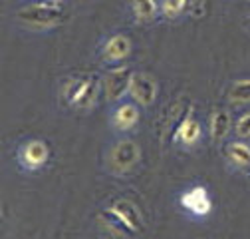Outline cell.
I'll use <instances>...</instances> for the list:
<instances>
[{"label": "cell", "mask_w": 250, "mask_h": 239, "mask_svg": "<svg viewBox=\"0 0 250 239\" xmlns=\"http://www.w3.org/2000/svg\"><path fill=\"white\" fill-rule=\"evenodd\" d=\"M16 18L30 28H52L64 20V12L58 4L40 2V4H28L16 12Z\"/></svg>", "instance_id": "cell-1"}, {"label": "cell", "mask_w": 250, "mask_h": 239, "mask_svg": "<svg viewBox=\"0 0 250 239\" xmlns=\"http://www.w3.org/2000/svg\"><path fill=\"white\" fill-rule=\"evenodd\" d=\"M141 160V147L133 140H121L109 154V166L115 173H129Z\"/></svg>", "instance_id": "cell-2"}, {"label": "cell", "mask_w": 250, "mask_h": 239, "mask_svg": "<svg viewBox=\"0 0 250 239\" xmlns=\"http://www.w3.org/2000/svg\"><path fill=\"white\" fill-rule=\"evenodd\" d=\"M193 114V106L187 100H177L173 102L165 116H163V130H161V138L163 142H173L175 138H179V130L185 124V120Z\"/></svg>", "instance_id": "cell-3"}, {"label": "cell", "mask_w": 250, "mask_h": 239, "mask_svg": "<svg viewBox=\"0 0 250 239\" xmlns=\"http://www.w3.org/2000/svg\"><path fill=\"white\" fill-rule=\"evenodd\" d=\"M133 80V72L129 66H117L109 70L104 78V92L107 102H117L129 92Z\"/></svg>", "instance_id": "cell-4"}, {"label": "cell", "mask_w": 250, "mask_h": 239, "mask_svg": "<svg viewBox=\"0 0 250 239\" xmlns=\"http://www.w3.org/2000/svg\"><path fill=\"white\" fill-rule=\"evenodd\" d=\"M50 158V149L48 143L42 140H30L20 147L18 160L26 169H38L42 167Z\"/></svg>", "instance_id": "cell-5"}, {"label": "cell", "mask_w": 250, "mask_h": 239, "mask_svg": "<svg viewBox=\"0 0 250 239\" xmlns=\"http://www.w3.org/2000/svg\"><path fill=\"white\" fill-rule=\"evenodd\" d=\"M129 94L135 104L139 106H151L157 98V82L147 74H133Z\"/></svg>", "instance_id": "cell-6"}, {"label": "cell", "mask_w": 250, "mask_h": 239, "mask_svg": "<svg viewBox=\"0 0 250 239\" xmlns=\"http://www.w3.org/2000/svg\"><path fill=\"white\" fill-rule=\"evenodd\" d=\"M181 203L195 215H207L210 212V207H212L208 191L203 186H197V188H191L189 191H185L181 195Z\"/></svg>", "instance_id": "cell-7"}, {"label": "cell", "mask_w": 250, "mask_h": 239, "mask_svg": "<svg viewBox=\"0 0 250 239\" xmlns=\"http://www.w3.org/2000/svg\"><path fill=\"white\" fill-rule=\"evenodd\" d=\"M100 223L107 229V231H111L113 235H117V237H121V239H127V237H133L137 231L135 229H131L127 223H125V219L115 212V209L109 205V207H105L104 212H100Z\"/></svg>", "instance_id": "cell-8"}, {"label": "cell", "mask_w": 250, "mask_h": 239, "mask_svg": "<svg viewBox=\"0 0 250 239\" xmlns=\"http://www.w3.org/2000/svg\"><path fill=\"white\" fill-rule=\"evenodd\" d=\"M129 54H131V40L123 34H115V36L107 38L102 46V56L105 60H111V62L125 60Z\"/></svg>", "instance_id": "cell-9"}, {"label": "cell", "mask_w": 250, "mask_h": 239, "mask_svg": "<svg viewBox=\"0 0 250 239\" xmlns=\"http://www.w3.org/2000/svg\"><path fill=\"white\" fill-rule=\"evenodd\" d=\"M111 207L125 219V223H127L131 229H135L137 233L143 229V215L129 199H117V201L111 203Z\"/></svg>", "instance_id": "cell-10"}, {"label": "cell", "mask_w": 250, "mask_h": 239, "mask_svg": "<svg viewBox=\"0 0 250 239\" xmlns=\"http://www.w3.org/2000/svg\"><path fill=\"white\" fill-rule=\"evenodd\" d=\"M139 122V110L135 104H123L113 114V124L119 130H131Z\"/></svg>", "instance_id": "cell-11"}, {"label": "cell", "mask_w": 250, "mask_h": 239, "mask_svg": "<svg viewBox=\"0 0 250 239\" xmlns=\"http://www.w3.org/2000/svg\"><path fill=\"white\" fill-rule=\"evenodd\" d=\"M230 132V114L227 110H216L210 116V138L212 142H221Z\"/></svg>", "instance_id": "cell-12"}, {"label": "cell", "mask_w": 250, "mask_h": 239, "mask_svg": "<svg viewBox=\"0 0 250 239\" xmlns=\"http://www.w3.org/2000/svg\"><path fill=\"white\" fill-rule=\"evenodd\" d=\"M98 94H100V84H98V78L96 76H91V78H87V82H85V86H83V90L80 92V96H78V100H76V108H80V110H85V108H91L93 104H96V98H98Z\"/></svg>", "instance_id": "cell-13"}, {"label": "cell", "mask_w": 250, "mask_h": 239, "mask_svg": "<svg viewBox=\"0 0 250 239\" xmlns=\"http://www.w3.org/2000/svg\"><path fill=\"white\" fill-rule=\"evenodd\" d=\"M179 140H181L185 145H193V143H197V142L201 140V126H199V122H197L193 116L187 118L185 124L181 126V130H179Z\"/></svg>", "instance_id": "cell-14"}, {"label": "cell", "mask_w": 250, "mask_h": 239, "mask_svg": "<svg viewBox=\"0 0 250 239\" xmlns=\"http://www.w3.org/2000/svg\"><path fill=\"white\" fill-rule=\"evenodd\" d=\"M229 158L236 167L250 166V145L244 142H232L229 145Z\"/></svg>", "instance_id": "cell-15"}, {"label": "cell", "mask_w": 250, "mask_h": 239, "mask_svg": "<svg viewBox=\"0 0 250 239\" xmlns=\"http://www.w3.org/2000/svg\"><path fill=\"white\" fill-rule=\"evenodd\" d=\"M229 102L238 106V104H248L250 102V80H238L230 86L229 90Z\"/></svg>", "instance_id": "cell-16"}, {"label": "cell", "mask_w": 250, "mask_h": 239, "mask_svg": "<svg viewBox=\"0 0 250 239\" xmlns=\"http://www.w3.org/2000/svg\"><path fill=\"white\" fill-rule=\"evenodd\" d=\"M131 2H133V12L137 14L139 20H149L157 12L155 0H131Z\"/></svg>", "instance_id": "cell-17"}, {"label": "cell", "mask_w": 250, "mask_h": 239, "mask_svg": "<svg viewBox=\"0 0 250 239\" xmlns=\"http://www.w3.org/2000/svg\"><path fill=\"white\" fill-rule=\"evenodd\" d=\"M85 82H87V78H72V80L66 84V88H64V100H66L68 104H72V106L76 104V100H78L80 92L83 90Z\"/></svg>", "instance_id": "cell-18"}, {"label": "cell", "mask_w": 250, "mask_h": 239, "mask_svg": "<svg viewBox=\"0 0 250 239\" xmlns=\"http://www.w3.org/2000/svg\"><path fill=\"white\" fill-rule=\"evenodd\" d=\"M236 136L242 138V140H248L250 138V112L242 114L236 122Z\"/></svg>", "instance_id": "cell-19"}, {"label": "cell", "mask_w": 250, "mask_h": 239, "mask_svg": "<svg viewBox=\"0 0 250 239\" xmlns=\"http://www.w3.org/2000/svg\"><path fill=\"white\" fill-rule=\"evenodd\" d=\"M161 10H163V14L169 16V18H175V16H179V14L183 12L179 0H163V2H161Z\"/></svg>", "instance_id": "cell-20"}, {"label": "cell", "mask_w": 250, "mask_h": 239, "mask_svg": "<svg viewBox=\"0 0 250 239\" xmlns=\"http://www.w3.org/2000/svg\"><path fill=\"white\" fill-rule=\"evenodd\" d=\"M183 12H191L197 16V10L203 8V0H179Z\"/></svg>", "instance_id": "cell-21"}, {"label": "cell", "mask_w": 250, "mask_h": 239, "mask_svg": "<svg viewBox=\"0 0 250 239\" xmlns=\"http://www.w3.org/2000/svg\"><path fill=\"white\" fill-rule=\"evenodd\" d=\"M46 2H50V4H60L62 0H46Z\"/></svg>", "instance_id": "cell-22"}, {"label": "cell", "mask_w": 250, "mask_h": 239, "mask_svg": "<svg viewBox=\"0 0 250 239\" xmlns=\"http://www.w3.org/2000/svg\"><path fill=\"white\" fill-rule=\"evenodd\" d=\"M248 179H250V173H248Z\"/></svg>", "instance_id": "cell-23"}]
</instances>
